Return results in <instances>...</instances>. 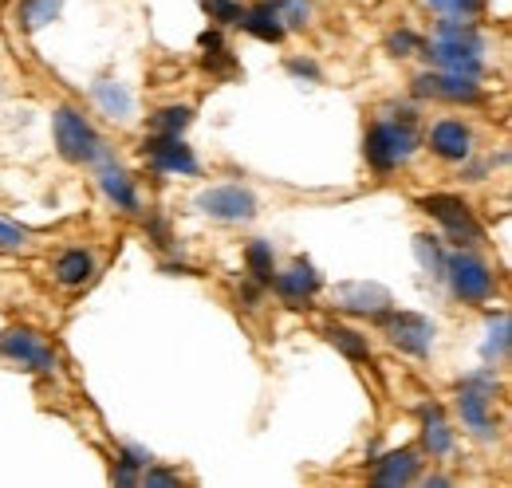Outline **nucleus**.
Listing matches in <instances>:
<instances>
[{
  "instance_id": "f257e3e1",
  "label": "nucleus",
  "mask_w": 512,
  "mask_h": 488,
  "mask_svg": "<svg viewBox=\"0 0 512 488\" xmlns=\"http://www.w3.org/2000/svg\"><path fill=\"white\" fill-rule=\"evenodd\" d=\"M430 60L449 75H465V79H481L485 63H481V36L469 28V20H442L438 36L430 48H422Z\"/></svg>"
},
{
  "instance_id": "f03ea898",
  "label": "nucleus",
  "mask_w": 512,
  "mask_h": 488,
  "mask_svg": "<svg viewBox=\"0 0 512 488\" xmlns=\"http://www.w3.org/2000/svg\"><path fill=\"white\" fill-rule=\"evenodd\" d=\"M418 146V134H414V115L402 111L398 122H375L367 130V162L379 170V174H390L398 162H406Z\"/></svg>"
},
{
  "instance_id": "7ed1b4c3",
  "label": "nucleus",
  "mask_w": 512,
  "mask_h": 488,
  "mask_svg": "<svg viewBox=\"0 0 512 488\" xmlns=\"http://www.w3.org/2000/svg\"><path fill=\"white\" fill-rule=\"evenodd\" d=\"M418 205H422L434 221H442L446 237L457 244V248H477V244H485V229H481V221L473 217V209H469L461 197L430 193V197H418Z\"/></svg>"
},
{
  "instance_id": "20e7f679",
  "label": "nucleus",
  "mask_w": 512,
  "mask_h": 488,
  "mask_svg": "<svg viewBox=\"0 0 512 488\" xmlns=\"http://www.w3.org/2000/svg\"><path fill=\"white\" fill-rule=\"evenodd\" d=\"M442 276H449L453 292H457L465 304H485V300L493 296V272H489V264L477 260L473 252H461V248H457L446 260Z\"/></svg>"
},
{
  "instance_id": "39448f33",
  "label": "nucleus",
  "mask_w": 512,
  "mask_h": 488,
  "mask_svg": "<svg viewBox=\"0 0 512 488\" xmlns=\"http://www.w3.org/2000/svg\"><path fill=\"white\" fill-rule=\"evenodd\" d=\"M56 146L67 162H95L103 154V142L95 134V126L83 119L75 107L56 111Z\"/></svg>"
},
{
  "instance_id": "423d86ee",
  "label": "nucleus",
  "mask_w": 512,
  "mask_h": 488,
  "mask_svg": "<svg viewBox=\"0 0 512 488\" xmlns=\"http://www.w3.org/2000/svg\"><path fill=\"white\" fill-rule=\"evenodd\" d=\"M0 355L12 359V363H20L24 370H36V374H52L56 370L52 343L40 331H32V327H8L0 335Z\"/></svg>"
},
{
  "instance_id": "0eeeda50",
  "label": "nucleus",
  "mask_w": 512,
  "mask_h": 488,
  "mask_svg": "<svg viewBox=\"0 0 512 488\" xmlns=\"http://www.w3.org/2000/svg\"><path fill=\"white\" fill-rule=\"evenodd\" d=\"M493 390L497 382L489 374H473L461 390H457V410H461V422L473 429L477 437H493Z\"/></svg>"
},
{
  "instance_id": "6e6552de",
  "label": "nucleus",
  "mask_w": 512,
  "mask_h": 488,
  "mask_svg": "<svg viewBox=\"0 0 512 488\" xmlns=\"http://www.w3.org/2000/svg\"><path fill=\"white\" fill-rule=\"evenodd\" d=\"M386 323V339L398 347V351H406V355H430V347H434V323L426 319V315H414V311H386L383 315Z\"/></svg>"
},
{
  "instance_id": "1a4fd4ad",
  "label": "nucleus",
  "mask_w": 512,
  "mask_h": 488,
  "mask_svg": "<svg viewBox=\"0 0 512 488\" xmlns=\"http://www.w3.org/2000/svg\"><path fill=\"white\" fill-rule=\"evenodd\" d=\"M197 209L217 217V221H253L256 217V197L241 185H213L197 197Z\"/></svg>"
},
{
  "instance_id": "9d476101",
  "label": "nucleus",
  "mask_w": 512,
  "mask_h": 488,
  "mask_svg": "<svg viewBox=\"0 0 512 488\" xmlns=\"http://www.w3.org/2000/svg\"><path fill=\"white\" fill-rule=\"evenodd\" d=\"M146 158L158 174H197V158L178 134H154L146 142Z\"/></svg>"
},
{
  "instance_id": "9b49d317",
  "label": "nucleus",
  "mask_w": 512,
  "mask_h": 488,
  "mask_svg": "<svg viewBox=\"0 0 512 488\" xmlns=\"http://www.w3.org/2000/svg\"><path fill=\"white\" fill-rule=\"evenodd\" d=\"M335 307L351 311V315H367V319H383L390 311V292L379 284L355 280V284H339L335 288Z\"/></svg>"
},
{
  "instance_id": "f8f14e48",
  "label": "nucleus",
  "mask_w": 512,
  "mask_h": 488,
  "mask_svg": "<svg viewBox=\"0 0 512 488\" xmlns=\"http://www.w3.org/2000/svg\"><path fill=\"white\" fill-rule=\"evenodd\" d=\"M414 91H418V95H430V99H446V103H477V99H481L477 79L449 75V71H430V75H418Z\"/></svg>"
},
{
  "instance_id": "ddd939ff",
  "label": "nucleus",
  "mask_w": 512,
  "mask_h": 488,
  "mask_svg": "<svg viewBox=\"0 0 512 488\" xmlns=\"http://www.w3.org/2000/svg\"><path fill=\"white\" fill-rule=\"evenodd\" d=\"M430 150H434L438 158H446V162H465L469 150H473V134H469L465 122L442 119L430 130Z\"/></svg>"
},
{
  "instance_id": "4468645a",
  "label": "nucleus",
  "mask_w": 512,
  "mask_h": 488,
  "mask_svg": "<svg viewBox=\"0 0 512 488\" xmlns=\"http://www.w3.org/2000/svg\"><path fill=\"white\" fill-rule=\"evenodd\" d=\"M276 292H280L288 304L304 307L316 292H320V272H316L308 260H296L288 272L276 276Z\"/></svg>"
},
{
  "instance_id": "2eb2a0df",
  "label": "nucleus",
  "mask_w": 512,
  "mask_h": 488,
  "mask_svg": "<svg viewBox=\"0 0 512 488\" xmlns=\"http://www.w3.org/2000/svg\"><path fill=\"white\" fill-rule=\"evenodd\" d=\"M422 461L414 449H398V453H386L383 461H375V485L394 488V485H410L418 477Z\"/></svg>"
},
{
  "instance_id": "dca6fc26",
  "label": "nucleus",
  "mask_w": 512,
  "mask_h": 488,
  "mask_svg": "<svg viewBox=\"0 0 512 488\" xmlns=\"http://www.w3.org/2000/svg\"><path fill=\"white\" fill-rule=\"evenodd\" d=\"M237 24H241L249 36L264 40V44H280V40H284V20H280V12H276L272 0H264V4H256V8H245Z\"/></svg>"
},
{
  "instance_id": "f3484780",
  "label": "nucleus",
  "mask_w": 512,
  "mask_h": 488,
  "mask_svg": "<svg viewBox=\"0 0 512 488\" xmlns=\"http://www.w3.org/2000/svg\"><path fill=\"white\" fill-rule=\"evenodd\" d=\"M422 445H426L434 457H446L449 449H453V429H449L446 414H442L438 406L422 414Z\"/></svg>"
},
{
  "instance_id": "a211bd4d",
  "label": "nucleus",
  "mask_w": 512,
  "mask_h": 488,
  "mask_svg": "<svg viewBox=\"0 0 512 488\" xmlns=\"http://www.w3.org/2000/svg\"><path fill=\"white\" fill-rule=\"evenodd\" d=\"M323 335H327V343H331V347H339L347 359H355V363L371 359V343H367L359 331H351V327H343V323H327V327H323Z\"/></svg>"
},
{
  "instance_id": "6ab92c4d",
  "label": "nucleus",
  "mask_w": 512,
  "mask_h": 488,
  "mask_svg": "<svg viewBox=\"0 0 512 488\" xmlns=\"http://www.w3.org/2000/svg\"><path fill=\"white\" fill-rule=\"evenodd\" d=\"M91 252H83V248H71L64 252L60 260H56V280L67 284V288H79V284H87L91 280Z\"/></svg>"
},
{
  "instance_id": "aec40b11",
  "label": "nucleus",
  "mask_w": 512,
  "mask_h": 488,
  "mask_svg": "<svg viewBox=\"0 0 512 488\" xmlns=\"http://www.w3.org/2000/svg\"><path fill=\"white\" fill-rule=\"evenodd\" d=\"M99 185H103V193L119 205V209H127L134 213L138 209V193H134V185H130L127 170H119V166H107L103 174H99Z\"/></svg>"
},
{
  "instance_id": "412c9836",
  "label": "nucleus",
  "mask_w": 512,
  "mask_h": 488,
  "mask_svg": "<svg viewBox=\"0 0 512 488\" xmlns=\"http://www.w3.org/2000/svg\"><path fill=\"white\" fill-rule=\"evenodd\" d=\"M95 99H99V107L111 115V119H130V111H134V99H130V91L123 83H111V79H103L99 87H95Z\"/></svg>"
},
{
  "instance_id": "4be33fe9",
  "label": "nucleus",
  "mask_w": 512,
  "mask_h": 488,
  "mask_svg": "<svg viewBox=\"0 0 512 488\" xmlns=\"http://www.w3.org/2000/svg\"><path fill=\"white\" fill-rule=\"evenodd\" d=\"M60 8H64V0H24V4H20V24H24V32H40L44 24H52V20L60 16Z\"/></svg>"
},
{
  "instance_id": "5701e85b",
  "label": "nucleus",
  "mask_w": 512,
  "mask_h": 488,
  "mask_svg": "<svg viewBox=\"0 0 512 488\" xmlns=\"http://www.w3.org/2000/svg\"><path fill=\"white\" fill-rule=\"evenodd\" d=\"M201 48H205V67H209V71L233 75V56L225 52V40H221V32H205V36H201Z\"/></svg>"
},
{
  "instance_id": "b1692460",
  "label": "nucleus",
  "mask_w": 512,
  "mask_h": 488,
  "mask_svg": "<svg viewBox=\"0 0 512 488\" xmlns=\"http://www.w3.org/2000/svg\"><path fill=\"white\" fill-rule=\"evenodd\" d=\"M245 260H249V272H253L260 284H268V280H272V272H276V260H272V244L253 241L249 248H245Z\"/></svg>"
},
{
  "instance_id": "393cba45",
  "label": "nucleus",
  "mask_w": 512,
  "mask_h": 488,
  "mask_svg": "<svg viewBox=\"0 0 512 488\" xmlns=\"http://www.w3.org/2000/svg\"><path fill=\"white\" fill-rule=\"evenodd\" d=\"M190 107H166V111H158L154 119H150V130L154 134H182L186 126H190Z\"/></svg>"
},
{
  "instance_id": "a878e982",
  "label": "nucleus",
  "mask_w": 512,
  "mask_h": 488,
  "mask_svg": "<svg viewBox=\"0 0 512 488\" xmlns=\"http://www.w3.org/2000/svg\"><path fill=\"white\" fill-rule=\"evenodd\" d=\"M430 8L442 12L446 20H473L485 8V0H430Z\"/></svg>"
},
{
  "instance_id": "bb28decb",
  "label": "nucleus",
  "mask_w": 512,
  "mask_h": 488,
  "mask_svg": "<svg viewBox=\"0 0 512 488\" xmlns=\"http://www.w3.org/2000/svg\"><path fill=\"white\" fill-rule=\"evenodd\" d=\"M272 4H276V12H280L284 28H304V24H308V12H312L308 0H272Z\"/></svg>"
},
{
  "instance_id": "cd10ccee",
  "label": "nucleus",
  "mask_w": 512,
  "mask_h": 488,
  "mask_svg": "<svg viewBox=\"0 0 512 488\" xmlns=\"http://www.w3.org/2000/svg\"><path fill=\"white\" fill-rule=\"evenodd\" d=\"M201 8L209 12V20H221V24H237L245 12L237 0H201Z\"/></svg>"
},
{
  "instance_id": "c85d7f7f",
  "label": "nucleus",
  "mask_w": 512,
  "mask_h": 488,
  "mask_svg": "<svg viewBox=\"0 0 512 488\" xmlns=\"http://www.w3.org/2000/svg\"><path fill=\"white\" fill-rule=\"evenodd\" d=\"M414 248H418V256H422V264H426L430 272H438V276H442L446 256L438 252V241H434V237H414Z\"/></svg>"
},
{
  "instance_id": "c756f323",
  "label": "nucleus",
  "mask_w": 512,
  "mask_h": 488,
  "mask_svg": "<svg viewBox=\"0 0 512 488\" xmlns=\"http://www.w3.org/2000/svg\"><path fill=\"white\" fill-rule=\"evenodd\" d=\"M426 44L414 36V32H398V36H390V52L394 56H414V52H422Z\"/></svg>"
},
{
  "instance_id": "7c9ffc66",
  "label": "nucleus",
  "mask_w": 512,
  "mask_h": 488,
  "mask_svg": "<svg viewBox=\"0 0 512 488\" xmlns=\"http://www.w3.org/2000/svg\"><path fill=\"white\" fill-rule=\"evenodd\" d=\"M24 244H28V233L0 217V248H24Z\"/></svg>"
},
{
  "instance_id": "2f4dec72",
  "label": "nucleus",
  "mask_w": 512,
  "mask_h": 488,
  "mask_svg": "<svg viewBox=\"0 0 512 488\" xmlns=\"http://www.w3.org/2000/svg\"><path fill=\"white\" fill-rule=\"evenodd\" d=\"M142 485H178V473H166V469H150V465H146Z\"/></svg>"
},
{
  "instance_id": "473e14b6",
  "label": "nucleus",
  "mask_w": 512,
  "mask_h": 488,
  "mask_svg": "<svg viewBox=\"0 0 512 488\" xmlns=\"http://www.w3.org/2000/svg\"><path fill=\"white\" fill-rule=\"evenodd\" d=\"M288 71H292V75H308V79H320V71H316V63L292 60V63H288Z\"/></svg>"
},
{
  "instance_id": "72a5a7b5",
  "label": "nucleus",
  "mask_w": 512,
  "mask_h": 488,
  "mask_svg": "<svg viewBox=\"0 0 512 488\" xmlns=\"http://www.w3.org/2000/svg\"><path fill=\"white\" fill-rule=\"evenodd\" d=\"M426 485H434V488H446V485H449V477H426Z\"/></svg>"
}]
</instances>
